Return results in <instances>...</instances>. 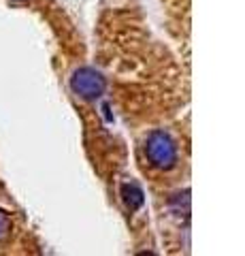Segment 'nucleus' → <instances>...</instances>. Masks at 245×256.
Returning <instances> with one entry per match:
<instances>
[{
    "instance_id": "f257e3e1",
    "label": "nucleus",
    "mask_w": 245,
    "mask_h": 256,
    "mask_svg": "<svg viewBox=\"0 0 245 256\" xmlns=\"http://www.w3.org/2000/svg\"><path fill=\"white\" fill-rule=\"evenodd\" d=\"M145 156L158 169H171L177 162V146L167 132L156 130L145 141Z\"/></svg>"
},
{
    "instance_id": "f03ea898",
    "label": "nucleus",
    "mask_w": 245,
    "mask_h": 256,
    "mask_svg": "<svg viewBox=\"0 0 245 256\" xmlns=\"http://www.w3.org/2000/svg\"><path fill=\"white\" fill-rule=\"evenodd\" d=\"M70 86L83 98H98L105 92V77L94 68H79L70 79Z\"/></svg>"
},
{
    "instance_id": "7ed1b4c3",
    "label": "nucleus",
    "mask_w": 245,
    "mask_h": 256,
    "mask_svg": "<svg viewBox=\"0 0 245 256\" xmlns=\"http://www.w3.org/2000/svg\"><path fill=\"white\" fill-rule=\"evenodd\" d=\"M122 196H124V203L130 207V210H139L143 205V190H141L137 184H124L122 186Z\"/></svg>"
},
{
    "instance_id": "20e7f679",
    "label": "nucleus",
    "mask_w": 245,
    "mask_h": 256,
    "mask_svg": "<svg viewBox=\"0 0 245 256\" xmlns=\"http://www.w3.org/2000/svg\"><path fill=\"white\" fill-rule=\"evenodd\" d=\"M6 230H9V218H6V216L0 212V237H2Z\"/></svg>"
}]
</instances>
